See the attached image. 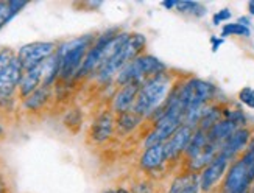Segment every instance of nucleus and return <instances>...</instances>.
<instances>
[{"label":"nucleus","instance_id":"f257e3e1","mask_svg":"<svg viewBox=\"0 0 254 193\" xmlns=\"http://www.w3.org/2000/svg\"><path fill=\"white\" fill-rule=\"evenodd\" d=\"M169 94H170V78L165 73L153 76L139 87L137 98L132 111L140 117L153 116L164 105V101L167 100Z\"/></svg>","mask_w":254,"mask_h":193},{"label":"nucleus","instance_id":"f03ea898","mask_svg":"<svg viewBox=\"0 0 254 193\" xmlns=\"http://www.w3.org/2000/svg\"><path fill=\"white\" fill-rule=\"evenodd\" d=\"M145 45H147V39L143 35H140V33H132V35H129L128 41L122 45V49H120L103 67H100L98 78H100L102 81H109L113 76H117L119 72L122 70L127 64L139 58L143 49H145Z\"/></svg>","mask_w":254,"mask_h":193},{"label":"nucleus","instance_id":"7ed1b4c3","mask_svg":"<svg viewBox=\"0 0 254 193\" xmlns=\"http://www.w3.org/2000/svg\"><path fill=\"white\" fill-rule=\"evenodd\" d=\"M165 73V65L151 55H140L139 58L127 64L119 72L116 81L122 86L127 84H139L142 86L147 79Z\"/></svg>","mask_w":254,"mask_h":193},{"label":"nucleus","instance_id":"20e7f679","mask_svg":"<svg viewBox=\"0 0 254 193\" xmlns=\"http://www.w3.org/2000/svg\"><path fill=\"white\" fill-rule=\"evenodd\" d=\"M254 183V151L247 150L228 168L223 181V193H247Z\"/></svg>","mask_w":254,"mask_h":193},{"label":"nucleus","instance_id":"39448f33","mask_svg":"<svg viewBox=\"0 0 254 193\" xmlns=\"http://www.w3.org/2000/svg\"><path fill=\"white\" fill-rule=\"evenodd\" d=\"M91 36H83L78 39H73L65 42L58 50L60 56V76L64 79H69L75 73H78L84 58L89 52Z\"/></svg>","mask_w":254,"mask_h":193},{"label":"nucleus","instance_id":"423d86ee","mask_svg":"<svg viewBox=\"0 0 254 193\" xmlns=\"http://www.w3.org/2000/svg\"><path fill=\"white\" fill-rule=\"evenodd\" d=\"M57 50V44L53 42H31L24 45L19 53H17V60L22 64V69L30 70L33 67L41 65L44 61H47L50 56H53Z\"/></svg>","mask_w":254,"mask_h":193},{"label":"nucleus","instance_id":"0eeeda50","mask_svg":"<svg viewBox=\"0 0 254 193\" xmlns=\"http://www.w3.org/2000/svg\"><path fill=\"white\" fill-rule=\"evenodd\" d=\"M229 165V159L225 157L223 154H220L214 159V161L209 164L207 167L203 168V172L200 175V186L203 192H209L212 190L214 186L218 183L220 179L223 178V175L226 173Z\"/></svg>","mask_w":254,"mask_h":193},{"label":"nucleus","instance_id":"6e6552de","mask_svg":"<svg viewBox=\"0 0 254 193\" xmlns=\"http://www.w3.org/2000/svg\"><path fill=\"white\" fill-rule=\"evenodd\" d=\"M22 75H24V69H22V64L17 60V56H14L13 61L6 67V70L3 72V75L0 76V101L13 95L16 87L20 84Z\"/></svg>","mask_w":254,"mask_h":193},{"label":"nucleus","instance_id":"1a4fd4ad","mask_svg":"<svg viewBox=\"0 0 254 193\" xmlns=\"http://www.w3.org/2000/svg\"><path fill=\"white\" fill-rule=\"evenodd\" d=\"M193 132H195V129L192 127H189V125H181L178 131L164 143V150H165L167 159H176L183 151H186L192 140Z\"/></svg>","mask_w":254,"mask_h":193},{"label":"nucleus","instance_id":"9d476101","mask_svg":"<svg viewBox=\"0 0 254 193\" xmlns=\"http://www.w3.org/2000/svg\"><path fill=\"white\" fill-rule=\"evenodd\" d=\"M250 140H251V131L248 128H239L233 135H229L225 140L222 148H220V154H223L231 161L236 154L247 148Z\"/></svg>","mask_w":254,"mask_h":193},{"label":"nucleus","instance_id":"9b49d317","mask_svg":"<svg viewBox=\"0 0 254 193\" xmlns=\"http://www.w3.org/2000/svg\"><path fill=\"white\" fill-rule=\"evenodd\" d=\"M239 128L240 127L234 120L225 117L218 123H215L214 127L207 131V139L211 143H215V145L220 146V148H222V145L225 143V140L229 137V135H233Z\"/></svg>","mask_w":254,"mask_h":193},{"label":"nucleus","instance_id":"f8f14e48","mask_svg":"<svg viewBox=\"0 0 254 193\" xmlns=\"http://www.w3.org/2000/svg\"><path fill=\"white\" fill-rule=\"evenodd\" d=\"M139 84H127L119 90L114 98V109L119 114H125L128 111H132L139 92Z\"/></svg>","mask_w":254,"mask_h":193},{"label":"nucleus","instance_id":"ddd939ff","mask_svg":"<svg viewBox=\"0 0 254 193\" xmlns=\"http://www.w3.org/2000/svg\"><path fill=\"white\" fill-rule=\"evenodd\" d=\"M200 189V175L195 172H189L173 179L169 193H198Z\"/></svg>","mask_w":254,"mask_h":193},{"label":"nucleus","instance_id":"4468645a","mask_svg":"<svg viewBox=\"0 0 254 193\" xmlns=\"http://www.w3.org/2000/svg\"><path fill=\"white\" fill-rule=\"evenodd\" d=\"M164 161H167V156H165V150H164V143L151 145V146H147L145 153L142 154L140 167L143 170H156L158 167H161L164 164Z\"/></svg>","mask_w":254,"mask_h":193},{"label":"nucleus","instance_id":"2eb2a0df","mask_svg":"<svg viewBox=\"0 0 254 193\" xmlns=\"http://www.w3.org/2000/svg\"><path fill=\"white\" fill-rule=\"evenodd\" d=\"M41 81H42V64L38 67H33L30 70H25L24 75H22L20 84H19L20 97L27 98L28 95H31L38 89Z\"/></svg>","mask_w":254,"mask_h":193},{"label":"nucleus","instance_id":"dca6fc26","mask_svg":"<svg viewBox=\"0 0 254 193\" xmlns=\"http://www.w3.org/2000/svg\"><path fill=\"white\" fill-rule=\"evenodd\" d=\"M113 127H114V120H113V116L109 114V112H103V114L98 117L94 125H92V139L95 142H103L106 140L109 135L113 132Z\"/></svg>","mask_w":254,"mask_h":193},{"label":"nucleus","instance_id":"f3484780","mask_svg":"<svg viewBox=\"0 0 254 193\" xmlns=\"http://www.w3.org/2000/svg\"><path fill=\"white\" fill-rule=\"evenodd\" d=\"M209 139H207V131H203V129H195L193 135H192V140L189 143V146H187L186 150V154L189 159H193L195 156L200 154L204 146L207 145Z\"/></svg>","mask_w":254,"mask_h":193},{"label":"nucleus","instance_id":"a211bd4d","mask_svg":"<svg viewBox=\"0 0 254 193\" xmlns=\"http://www.w3.org/2000/svg\"><path fill=\"white\" fill-rule=\"evenodd\" d=\"M49 94H50V89L47 86L38 87L35 92L25 98V106L28 109H39L42 105H46V101L49 98Z\"/></svg>","mask_w":254,"mask_h":193},{"label":"nucleus","instance_id":"6ab92c4d","mask_svg":"<svg viewBox=\"0 0 254 193\" xmlns=\"http://www.w3.org/2000/svg\"><path fill=\"white\" fill-rule=\"evenodd\" d=\"M176 9L183 14H192L196 17H201L206 13V8L203 5H200L198 2H192V0H176Z\"/></svg>","mask_w":254,"mask_h":193},{"label":"nucleus","instance_id":"aec40b11","mask_svg":"<svg viewBox=\"0 0 254 193\" xmlns=\"http://www.w3.org/2000/svg\"><path fill=\"white\" fill-rule=\"evenodd\" d=\"M140 116H137L134 111H128L125 114H120V119H119V129L124 131V132H128L131 131L132 128L136 127V125L140 122Z\"/></svg>","mask_w":254,"mask_h":193},{"label":"nucleus","instance_id":"412c9836","mask_svg":"<svg viewBox=\"0 0 254 193\" xmlns=\"http://www.w3.org/2000/svg\"><path fill=\"white\" fill-rule=\"evenodd\" d=\"M251 35V31L248 27L239 24H225V27L222 28V36L226 38V36H244V38H248Z\"/></svg>","mask_w":254,"mask_h":193},{"label":"nucleus","instance_id":"4be33fe9","mask_svg":"<svg viewBox=\"0 0 254 193\" xmlns=\"http://www.w3.org/2000/svg\"><path fill=\"white\" fill-rule=\"evenodd\" d=\"M239 100L248 108L254 109V89L253 87H244L239 92Z\"/></svg>","mask_w":254,"mask_h":193},{"label":"nucleus","instance_id":"5701e85b","mask_svg":"<svg viewBox=\"0 0 254 193\" xmlns=\"http://www.w3.org/2000/svg\"><path fill=\"white\" fill-rule=\"evenodd\" d=\"M13 17H14V14L9 8V2H0V28H2L6 22H9Z\"/></svg>","mask_w":254,"mask_h":193},{"label":"nucleus","instance_id":"b1692460","mask_svg":"<svg viewBox=\"0 0 254 193\" xmlns=\"http://www.w3.org/2000/svg\"><path fill=\"white\" fill-rule=\"evenodd\" d=\"M13 58H14L13 52H9V50L0 52V76L3 75V72L6 70V67L9 65V63L13 61Z\"/></svg>","mask_w":254,"mask_h":193},{"label":"nucleus","instance_id":"393cba45","mask_svg":"<svg viewBox=\"0 0 254 193\" xmlns=\"http://www.w3.org/2000/svg\"><path fill=\"white\" fill-rule=\"evenodd\" d=\"M231 16H233V14H231V9H229V8H223V9H220L218 13L214 14V19H212V20H214V24H215V25H220L222 22L231 19Z\"/></svg>","mask_w":254,"mask_h":193},{"label":"nucleus","instance_id":"a878e982","mask_svg":"<svg viewBox=\"0 0 254 193\" xmlns=\"http://www.w3.org/2000/svg\"><path fill=\"white\" fill-rule=\"evenodd\" d=\"M211 44H212V52H217L220 45L223 44V39H220V38H215V36H212V38H211Z\"/></svg>","mask_w":254,"mask_h":193},{"label":"nucleus","instance_id":"bb28decb","mask_svg":"<svg viewBox=\"0 0 254 193\" xmlns=\"http://www.w3.org/2000/svg\"><path fill=\"white\" fill-rule=\"evenodd\" d=\"M103 193H131V192H128L127 189H109Z\"/></svg>","mask_w":254,"mask_h":193},{"label":"nucleus","instance_id":"cd10ccee","mask_svg":"<svg viewBox=\"0 0 254 193\" xmlns=\"http://www.w3.org/2000/svg\"><path fill=\"white\" fill-rule=\"evenodd\" d=\"M0 193H6V184H5V179L0 173Z\"/></svg>","mask_w":254,"mask_h":193},{"label":"nucleus","instance_id":"c85d7f7f","mask_svg":"<svg viewBox=\"0 0 254 193\" xmlns=\"http://www.w3.org/2000/svg\"><path fill=\"white\" fill-rule=\"evenodd\" d=\"M164 6H165V8H169V9L175 8V6H176V0H165V2H164Z\"/></svg>","mask_w":254,"mask_h":193},{"label":"nucleus","instance_id":"c756f323","mask_svg":"<svg viewBox=\"0 0 254 193\" xmlns=\"http://www.w3.org/2000/svg\"><path fill=\"white\" fill-rule=\"evenodd\" d=\"M248 11H250V14H251V16H254V0L248 2Z\"/></svg>","mask_w":254,"mask_h":193},{"label":"nucleus","instance_id":"7c9ffc66","mask_svg":"<svg viewBox=\"0 0 254 193\" xmlns=\"http://www.w3.org/2000/svg\"><path fill=\"white\" fill-rule=\"evenodd\" d=\"M251 193H254V183H253V189H251Z\"/></svg>","mask_w":254,"mask_h":193},{"label":"nucleus","instance_id":"2f4dec72","mask_svg":"<svg viewBox=\"0 0 254 193\" xmlns=\"http://www.w3.org/2000/svg\"><path fill=\"white\" fill-rule=\"evenodd\" d=\"M247 193H251V192H247Z\"/></svg>","mask_w":254,"mask_h":193},{"label":"nucleus","instance_id":"473e14b6","mask_svg":"<svg viewBox=\"0 0 254 193\" xmlns=\"http://www.w3.org/2000/svg\"><path fill=\"white\" fill-rule=\"evenodd\" d=\"M0 132H2V129H0Z\"/></svg>","mask_w":254,"mask_h":193}]
</instances>
